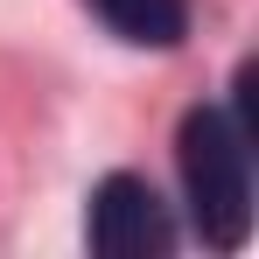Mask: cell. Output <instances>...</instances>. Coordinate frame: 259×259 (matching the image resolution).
<instances>
[{"label": "cell", "mask_w": 259, "mask_h": 259, "mask_svg": "<svg viewBox=\"0 0 259 259\" xmlns=\"http://www.w3.org/2000/svg\"><path fill=\"white\" fill-rule=\"evenodd\" d=\"M182 189L196 231L217 252H238L252 231V161H245V126H231L217 105H196L182 119Z\"/></svg>", "instance_id": "1"}, {"label": "cell", "mask_w": 259, "mask_h": 259, "mask_svg": "<svg viewBox=\"0 0 259 259\" xmlns=\"http://www.w3.org/2000/svg\"><path fill=\"white\" fill-rule=\"evenodd\" d=\"M91 252L105 259H161L175 245V224L161 210V196L140 182V175H105L91 189Z\"/></svg>", "instance_id": "2"}, {"label": "cell", "mask_w": 259, "mask_h": 259, "mask_svg": "<svg viewBox=\"0 0 259 259\" xmlns=\"http://www.w3.org/2000/svg\"><path fill=\"white\" fill-rule=\"evenodd\" d=\"M91 14L133 49H175L189 28V0H91Z\"/></svg>", "instance_id": "3"}]
</instances>
